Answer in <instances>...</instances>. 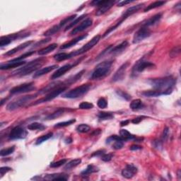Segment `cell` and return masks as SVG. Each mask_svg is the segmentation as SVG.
Instances as JSON below:
<instances>
[{
    "instance_id": "obj_1",
    "label": "cell",
    "mask_w": 181,
    "mask_h": 181,
    "mask_svg": "<svg viewBox=\"0 0 181 181\" xmlns=\"http://www.w3.org/2000/svg\"><path fill=\"white\" fill-rule=\"evenodd\" d=\"M149 83L155 90H160L162 95H169L173 91V88L175 85L176 80L170 76L164 78L150 79Z\"/></svg>"
},
{
    "instance_id": "obj_2",
    "label": "cell",
    "mask_w": 181,
    "mask_h": 181,
    "mask_svg": "<svg viewBox=\"0 0 181 181\" xmlns=\"http://www.w3.org/2000/svg\"><path fill=\"white\" fill-rule=\"evenodd\" d=\"M45 58H38L33 60L30 63H28L26 65L24 66L22 68H21L18 70L12 73L13 76H19L23 77L26 76V75L30 74L34 71H36L40 67L43 65L45 63Z\"/></svg>"
},
{
    "instance_id": "obj_3",
    "label": "cell",
    "mask_w": 181,
    "mask_h": 181,
    "mask_svg": "<svg viewBox=\"0 0 181 181\" xmlns=\"http://www.w3.org/2000/svg\"><path fill=\"white\" fill-rule=\"evenodd\" d=\"M143 6H144V4H139L135 5V6L131 7H130V8H128L125 12L123 13L122 16H121L120 18V19L119 20L118 22H116V24L114 26L110 27L106 30V31L104 33V34H103V37H105V36L109 35L110 33L113 31V30H115L116 28L119 26H120L121 24H122V23L124 21L126 20L129 16H130L131 15H132L134 14H135L136 12H137L139 9H141L142 7H143Z\"/></svg>"
},
{
    "instance_id": "obj_4",
    "label": "cell",
    "mask_w": 181,
    "mask_h": 181,
    "mask_svg": "<svg viewBox=\"0 0 181 181\" xmlns=\"http://www.w3.org/2000/svg\"><path fill=\"white\" fill-rule=\"evenodd\" d=\"M112 61H104L95 67L91 75L92 79H100L106 76L112 67Z\"/></svg>"
},
{
    "instance_id": "obj_5",
    "label": "cell",
    "mask_w": 181,
    "mask_h": 181,
    "mask_svg": "<svg viewBox=\"0 0 181 181\" xmlns=\"http://www.w3.org/2000/svg\"><path fill=\"white\" fill-rule=\"evenodd\" d=\"M37 96V94L33 95H24V96H21L20 98H18L16 100H13L12 102L9 103L7 106V109L9 111H14L16 110L19 108H21L26 104L30 100L34 99Z\"/></svg>"
},
{
    "instance_id": "obj_6",
    "label": "cell",
    "mask_w": 181,
    "mask_h": 181,
    "mask_svg": "<svg viewBox=\"0 0 181 181\" xmlns=\"http://www.w3.org/2000/svg\"><path fill=\"white\" fill-rule=\"evenodd\" d=\"M90 88V86L89 84H83L81 86L75 88V89L69 90V91L65 93V94H64L63 95V97L70 99L80 98L81 97L82 95L86 94L89 90Z\"/></svg>"
},
{
    "instance_id": "obj_7",
    "label": "cell",
    "mask_w": 181,
    "mask_h": 181,
    "mask_svg": "<svg viewBox=\"0 0 181 181\" xmlns=\"http://www.w3.org/2000/svg\"><path fill=\"white\" fill-rule=\"evenodd\" d=\"M116 1H103V0H95L90 2V5L93 7H99V9L95 12L96 16H101L106 13L113 5Z\"/></svg>"
},
{
    "instance_id": "obj_8",
    "label": "cell",
    "mask_w": 181,
    "mask_h": 181,
    "mask_svg": "<svg viewBox=\"0 0 181 181\" xmlns=\"http://www.w3.org/2000/svg\"><path fill=\"white\" fill-rule=\"evenodd\" d=\"M66 89H67V86H59V87L56 88L55 89H54V90H51V91L49 92L45 97H43V98H42V99L36 100L35 103H32V104L30 105H38V104H40V103L50 101V100H53L54 99H55V98L58 96V95H59V94H61L62 93L64 92Z\"/></svg>"
},
{
    "instance_id": "obj_9",
    "label": "cell",
    "mask_w": 181,
    "mask_h": 181,
    "mask_svg": "<svg viewBox=\"0 0 181 181\" xmlns=\"http://www.w3.org/2000/svg\"><path fill=\"white\" fill-rule=\"evenodd\" d=\"M100 40V35L95 36V37L93 38L92 39L89 41V42H88L86 44H85V45L83 46V47L79 49V50L72 52V53H73L74 57L82 55V54L86 53L87 51H89L92 48H94V46L99 42Z\"/></svg>"
},
{
    "instance_id": "obj_10",
    "label": "cell",
    "mask_w": 181,
    "mask_h": 181,
    "mask_svg": "<svg viewBox=\"0 0 181 181\" xmlns=\"http://www.w3.org/2000/svg\"><path fill=\"white\" fill-rule=\"evenodd\" d=\"M151 34V30L149 28L142 26L139 29L134 33L132 42L134 44L140 43L141 41L149 37Z\"/></svg>"
},
{
    "instance_id": "obj_11",
    "label": "cell",
    "mask_w": 181,
    "mask_h": 181,
    "mask_svg": "<svg viewBox=\"0 0 181 181\" xmlns=\"http://www.w3.org/2000/svg\"><path fill=\"white\" fill-rule=\"evenodd\" d=\"M36 89L34 86V83H26V84H21L19 86H15L10 90V93L12 94H24V93H28L33 91Z\"/></svg>"
},
{
    "instance_id": "obj_12",
    "label": "cell",
    "mask_w": 181,
    "mask_h": 181,
    "mask_svg": "<svg viewBox=\"0 0 181 181\" xmlns=\"http://www.w3.org/2000/svg\"><path fill=\"white\" fill-rule=\"evenodd\" d=\"M27 134V131L24 128L21 126H16L12 129L11 132L9 133V137L10 139H12V140H14V139H22L26 137Z\"/></svg>"
},
{
    "instance_id": "obj_13",
    "label": "cell",
    "mask_w": 181,
    "mask_h": 181,
    "mask_svg": "<svg viewBox=\"0 0 181 181\" xmlns=\"http://www.w3.org/2000/svg\"><path fill=\"white\" fill-rule=\"evenodd\" d=\"M154 67V64L150 62L144 61V59H141L140 60H139L137 63L134 64L132 69V73L133 74H136V73H140L143 71L145 70L146 69L151 68V67Z\"/></svg>"
},
{
    "instance_id": "obj_14",
    "label": "cell",
    "mask_w": 181,
    "mask_h": 181,
    "mask_svg": "<svg viewBox=\"0 0 181 181\" xmlns=\"http://www.w3.org/2000/svg\"><path fill=\"white\" fill-rule=\"evenodd\" d=\"M93 24V21L91 19H85L84 21H82L81 24H80L78 26H77L76 28H74L73 30H72L70 33V35H73L75 34H77L80 32H82L83 30H86V28H88L90 26H91Z\"/></svg>"
},
{
    "instance_id": "obj_15",
    "label": "cell",
    "mask_w": 181,
    "mask_h": 181,
    "mask_svg": "<svg viewBox=\"0 0 181 181\" xmlns=\"http://www.w3.org/2000/svg\"><path fill=\"white\" fill-rule=\"evenodd\" d=\"M128 66H129L128 63L123 64V65L118 69L117 72L115 73V74L113 75V77L112 78V81L113 82H117V81L123 80L125 76V73H126L127 69H128Z\"/></svg>"
},
{
    "instance_id": "obj_16",
    "label": "cell",
    "mask_w": 181,
    "mask_h": 181,
    "mask_svg": "<svg viewBox=\"0 0 181 181\" xmlns=\"http://www.w3.org/2000/svg\"><path fill=\"white\" fill-rule=\"evenodd\" d=\"M137 173V168L134 166L133 164H128L125 169L122 170V175L124 178L130 179Z\"/></svg>"
},
{
    "instance_id": "obj_17",
    "label": "cell",
    "mask_w": 181,
    "mask_h": 181,
    "mask_svg": "<svg viewBox=\"0 0 181 181\" xmlns=\"http://www.w3.org/2000/svg\"><path fill=\"white\" fill-rule=\"evenodd\" d=\"M74 66V64H65V65L61 67L60 68L57 69V71L55 72V73L53 74V75H52V77H51V79H56L58 78H59V77L65 74L67 72L70 70V69Z\"/></svg>"
},
{
    "instance_id": "obj_18",
    "label": "cell",
    "mask_w": 181,
    "mask_h": 181,
    "mask_svg": "<svg viewBox=\"0 0 181 181\" xmlns=\"http://www.w3.org/2000/svg\"><path fill=\"white\" fill-rule=\"evenodd\" d=\"M69 175L65 173H54V174L45 175L43 179L48 180H67Z\"/></svg>"
},
{
    "instance_id": "obj_19",
    "label": "cell",
    "mask_w": 181,
    "mask_h": 181,
    "mask_svg": "<svg viewBox=\"0 0 181 181\" xmlns=\"http://www.w3.org/2000/svg\"><path fill=\"white\" fill-rule=\"evenodd\" d=\"M26 62L25 61H21V62H11L9 61L7 62L6 64H2L1 67H0V69L2 70H7V69H12V68H16V67H19L20 66L24 65L26 64Z\"/></svg>"
},
{
    "instance_id": "obj_20",
    "label": "cell",
    "mask_w": 181,
    "mask_h": 181,
    "mask_svg": "<svg viewBox=\"0 0 181 181\" xmlns=\"http://www.w3.org/2000/svg\"><path fill=\"white\" fill-rule=\"evenodd\" d=\"M162 17V14L161 13H159V14H157L156 15H154V16H152L150 18V19H147L145 21L143 22V24H142V26H144V27H149L151 26H154L155 24H158L160 21V20H161Z\"/></svg>"
},
{
    "instance_id": "obj_21",
    "label": "cell",
    "mask_w": 181,
    "mask_h": 181,
    "mask_svg": "<svg viewBox=\"0 0 181 181\" xmlns=\"http://www.w3.org/2000/svg\"><path fill=\"white\" fill-rule=\"evenodd\" d=\"M88 36V34L86 35H80L79 37H77L76 38H74V39L72 40L69 41V42L67 43H64V45H63L60 47L61 50H65V49H68V48H70L72 47H73L76 44L78 43L79 41H81L82 40H84V38H86Z\"/></svg>"
},
{
    "instance_id": "obj_22",
    "label": "cell",
    "mask_w": 181,
    "mask_h": 181,
    "mask_svg": "<svg viewBox=\"0 0 181 181\" xmlns=\"http://www.w3.org/2000/svg\"><path fill=\"white\" fill-rule=\"evenodd\" d=\"M33 43V40H30V41H27V42H25L24 43L21 44L19 46H17V47L13 48L12 50H9L7 52V53L4 54V55H14L15 53H16L17 52L21 51L22 50H24V49L26 48L28 46L31 45V44Z\"/></svg>"
},
{
    "instance_id": "obj_23",
    "label": "cell",
    "mask_w": 181,
    "mask_h": 181,
    "mask_svg": "<svg viewBox=\"0 0 181 181\" xmlns=\"http://www.w3.org/2000/svg\"><path fill=\"white\" fill-rule=\"evenodd\" d=\"M58 67V65H57V64L44 67V68L40 69H39V70H38L37 72H35L34 75H33V78H38V77H39L43 76V75L48 74V73H49V72H50L53 70H54V69H57Z\"/></svg>"
},
{
    "instance_id": "obj_24",
    "label": "cell",
    "mask_w": 181,
    "mask_h": 181,
    "mask_svg": "<svg viewBox=\"0 0 181 181\" xmlns=\"http://www.w3.org/2000/svg\"><path fill=\"white\" fill-rule=\"evenodd\" d=\"M129 43L127 40L123 41L121 43L120 45H118L115 47L113 48L112 50H110V53L113 54V55H118V54L122 53L123 51L125 50V49L128 47Z\"/></svg>"
},
{
    "instance_id": "obj_25",
    "label": "cell",
    "mask_w": 181,
    "mask_h": 181,
    "mask_svg": "<svg viewBox=\"0 0 181 181\" xmlns=\"http://www.w3.org/2000/svg\"><path fill=\"white\" fill-rule=\"evenodd\" d=\"M57 48H58V44L53 43L51 45L47 46V47L41 49V50L38 51V53L39 55H45L47 54L51 53V52H53V50H55Z\"/></svg>"
},
{
    "instance_id": "obj_26",
    "label": "cell",
    "mask_w": 181,
    "mask_h": 181,
    "mask_svg": "<svg viewBox=\"0 0 181 181\" xmlns=\"http://www.w3.org/2000/svg\"><path fill=\"white\" fill-rule=\"evenodd\" d=\"M65 110H66L65 108H59V109L55 111L54 113L48 115L47 117L45 118V120H55V119L60 117L61 115H63L64 112H65Z\"/></svg>"
},
{
    "instance_id": "obj_27",
    "label": "cell",
    "mask_w": 181,
    "mask_h": 181,
    "mask_svg": "<svg viewBox=\"0 0 181 181\" xmlns=\"http://www.w3.org/2000/svg\"><path fill=\"white\" fill-rule=\"evenodd\" d=\"M73 53L72 52L70 53H58L54 56V59L55 60L60 62V61H64L66 60V59H69L72 58H73Z\"/></svg>"
},
{
    "instance_id": "obj_28",
    "label": "cell",
    "mask_w": 181,
    "mask_h": 181,
    "mask_svg": "<svg viewBox=\"0 0 181 181\" xmlns=\"http://www.w3.org/2000/svg\"><path fill=\"white\" fill-rule=\"evenodd\" d=\"M120 136L123 139L124 141H128V140H136L137 137L133 134H132L130 132H129L128 130H121L120 131Z\"/></svg>"
},
{
    "instance_id": "obj_29",
    "label": "cell",
    "mask_w": 181,
    "mask_h": 181,
    "mask_svg": "<svg viewBox=\"0 0 181 181\" xmlns=\"http://www.w3.org/2000/svg\"><path fill=\"white\" fill-rule=\"evenodd\" d=\"M99 170V168L95 166L94 165H89L87 166V168L85 169L84 171L81 172V175L83 176H88V175L91 174V173H94L95 172H98Z\"/></svg>"
},
{
    "instance_id": "obj_30",
    "label": "cell",
    "mask_w": 181,
    "mask_h": 181,
    "mask_svg": "<svg viewBox=\"0 0 181 181\" xmlns=\"http://www.w3.org/2000/svg\"><path fill=\"white\" fill-rule=\"evenodd\" d=\"M130 107L132 110H137L142 109L144 107V104L140 99H135L132 100L130 104Z\"/></svg>"
},
{
    "instance_id": "obj_31",
    "label": "cell",
    "mask_w": 181,
    "mask_h": 181,
    "mask_svg": "<svg viewBox=\"0 0 181 181\" xmlns=\"http://www.w3.org/2000/svg\"><path fill=\"white\" fill-rule=\"evenodd\" d=\"M142 94L145 97H157L162 95V93L160 91V90L154 89V90H144V91L142 93Z\"/></svg>"
},
{
    "instance_id": "obj_32",
    "label": "cell",
    "mask_w": 181,
    "mask_h": 181,
    "mask_svg": "<svg viewBox=\"0 0 181 181\" xmlns=\"http://www.w3.org/2000/svg\"><path fill=\"white\" fill-rule=\"evenodd\" d=\"M165 4V2L164 1H157V2H154L153 3L150 4L149 6H147L145 9H144V12H149L150 10L151 9H156L158 8V7H160L163 6V5Z\"/></svg>"
},
{
    "instance_id": "obj_33",
    "label": "cell",
    "mask_w": 181,
    "mask_h": 181,
    "mask_svg": "<svg viewBox=\"0 0 181 181\" xmlns=\"http://www.w3.org/2000/svg\"><path fill=\"white\" fill-rule=\"evenodd\" d=\"M81 163V159H74V160H72L69 162H68V164H67L65 167H64V170H70L72 169H73V168L76 167L79 164H80Z\"/></svg>"
},
{
    "instance_id": "obj_34",
    "label": "cell",
    "mask_w": 181,
    "mask_h": 181,
    "mask_svg": "<svg viewBox=\"0 0 181 181\" xmlns=\"http://www.w3.org/2000/svg\"><path fill=\"white\" fill-rule=\"evenodd\" d=\"M61 27L59 26V25H55L53 26L52 28H50V29H48L47 31H45V33H43V35L45 36H51L53 35H55V33H57L58 32H59V30L61 29Z\"/></svg>"
},
{
    "instance_id": "obj_35",
    "label": "cell",
    "mask_w": 181,
    "mask_h": 181,
    "mask_svg": "<svg viewBox=\"0 0 181 181\" xmlns=\"http://www.w3.org/2000/svg\"><path fill=\"white\" fill-rule=\"evenodd\" d=\"M46 128L45 126H44L43 124L38 123H33L28 125V129L30 130H43Z\"/></svg>"
},
{
    "instance_id": "obj_36",
    "label": "cell",
    "mask_w": 181,
    "mask_h": 181,
    "mask_svg": "<svg viewBox=\"0 0 181 181\" xmlns=\"http://www.w3.org/2000/svg\"><path fill=\"white\" fill-rule=\"evenodd\" d=\"M13 40V38H12L11 35L8 36H2L0 39V47H4V46L8 45L9 44L12 43Z\"/></svg>"
},
{
    "instance_id": "obj_37",
    "label": "cell",
    "mask_w": 181,
    "mask_h": 181,
    "mask_svg": "<svg viewBox=\"0 0 181 181\" xmlns=\"http://www.w3.org/2000/svg\"><path fill=\"white\" fill-rule=\"evenodd\" d=\"M53 132H49L48 134H45V135H43V136L40 137L38 138L37 140H36L35 144H36V145H39V144L43 143L44 142L47 141V140H48L49 139H50L52 137H53Z\"/></svg>"
},
{
    "instance_id": "obj_38",
    "label": "cell",
    "mask_w": 181,
    "mask_h": 181,
    "mask_svg": "<svg viewBox=\"0 0 181 181\" xmlns=\"http://www.w3.org/2000/svg\"><path fill=\"white\" fill-rule=\"evenodd\" d=\"M77 17V15L74 14V15H72L70 16H67L66 17L65 19H64L63 20H62L60 23H59V26L61 28H63V26H64L66 24H70L72 21H73L75 19V18Z\"/></svg>"
},
{
    "instance_id": "obj_39",
    "label": "cell",
    "mask_w": 181,
    "mask_h": 181,
    "mask_svg": "<svg viewBox=\"0 0 181 181\" xmlns=\"http://www.w3.org/2000/svg\"><path fill=\"white\" fill-rule=\"evenodd\" d=\"M87 16V14H83V15H81V16H80L79 17H78L77 18V19H75V20H74L73 21H72L70 24H69L68 26H67L66 27V28H65V31H67V30H69V29H70L71 28H72V27H74L75 25H77V24H78V23H79L80 21H81V20H83L84 19L85 17H86Z\"/></svg>"
},
{
    "instance_id": "obj_40",
    "label": "cell",
    "mask_w": 181,
    "mask_h": 181,
    "mask_svg": "<svg viewBox=\"0 0 181 181\" xmlns=\"http://www.w3.org/2000/svg\"><path fill=\"white\" fill-rule=\"evenodd\" d=\"M98 117L101 120H107L112 119L113 118V115L111 113L100 112L99 114L98 115Z\"/></svg>"
},
{
    "instance_id": "obj_41",
    "label": "cell",
    "mask_w": 181,
    "mask_h": 181,
    "mask_svg": "<svg viewBox=\"0 0 181 181\" xmlns=\"http://www.w3.org/2000/svg\"><path fill=\"white\" fill-rule=\"evenodd\" d=\"M14 151H15V146H12L9 147V148L2 149L1 151H0V155H1L2 156H8V155L13 154L14 152Z\"/></svg>"
},
{
    "instance_id": "obj_42",
    "label": "cell",
    "mask_w": 181,
    "mask_h": 181,
    "mask_svg": "<svg viewBox=\"0 0 181 181\" xmlns=\"http://www.w3.org/2000/svg\"><path fill=\"white\" fill-rule=\"evenodd\" d=\"M90 130V127L86 125V124H81L77 126V131L79 133H86L88 132H89Z\"/></svg>"
},
{
    "instance_id": "obj_43",
    "label": "cell",
    "mask_w": 181,
    "mask_h": 181,
    "mask_svg": "<svg viewBox=\"0 0 181 181\" xmlns=\"http://www.w3.org/2000/svg\"><path fill=\"white\" fill-rule=\"evenodd\" d=\"M76 122V120L75 119H72V120H69L68 121H65V122H62L59 123L58 124L54 126L55 128H64V127H67L69 125H71L72 124Z\"/></svg>"
},
{
    "instance_id": "obj_44",
    "label": "cell",
    "mask_w": 181,
    "mask_h": 181,
    "mask_svg": "<svg viewBox=\"0 0 181 181\" xmlns=\"http://www.w3.org/2000/svg\"><path fill=\"white\" fill-rule=\"evenodd\" d=\"M34 53H35V51H30V52H28V53H24V55L18 57V58H16L13 59H12V60H10V61H11V62H21V61H23V59H25V58H26L27 57L30 56V55H33V54H34Z\"/></svg>"
},
{
    "instance_id": "obj_45",
    "label": "cell",
    "mask_w": 181,
    "mask_h": 181,
    "mask_svg": "<svg viewBox=\"0 0 181 181\" xmlns=\"http://www.w3.org/2000/svg\"><path fill=\"white\" fill-rule=\"evenodd\" d=\"M116 93H117V94L119 96H120L121 98H123V99H125L126 100H130V99H132V96L130 94H128V93L123 91L122 90H116Z\"/></svg>"
},
{
    "instance_id": "obj_46",
    "label": "cell",
    "mask_w": 181,
    "mask_h": 181,
    "mask_svg": "<svg viewBox=\"0 0 181 181\" xmlns=\"http://www.w3.org/2000/svg\"><path fill=\"white\" fill-rule=\"evenodd\" d=\"M79 108L83 110H89L94 108V104L89 102H82L79 104Z\"/></svg>"
},
{
    "instance_id": "obj_47",
    "label": "cell",
    "mask_w": 181,
    "mask_h": 181,
    "mask_svg": "<svg viewBox=\"0 0 181 181\" xmlns=\"http://www.w3.org/2000/svg\"><path fill=\"white\" fill-rule=\"evenodd\" d=\"M67 161V159H61L59 160L58 161H56V162H53V163H51L50 165V167L51 168H58V167H60L62 165L65 164Z\"/></svg>"
},
{
    "instance_id": "obj_48",
    "label": "cell",
    "mask_w": 181,
    "mask_h": 181,
    "mask_svg": "<svg viewBox=\"0 0 181 181\" xmlns=\"http://www.w3.org/2000/svg\"><path fill=\"white\" fill-rule=\"evenodd\" d=\"M180 53V46L178 45L176 47L173 48L171 50L170 52V56L171 58H175V57H177L179 55Z\"/></svg>"
},
{
    "instance_id": "obj_49",
    "label": "cell",
    "mask_w": 181,
    "mask_h": 181,
    "mask_svg": "<svg viewBox=\"0 0 181 181\" xmlns=\"http://www.w3.org/2000/svg\"><path fill=\"white\" fill-rule=\"evenodd\" d=\"M97 105L100 108L103 109V108H105L108 106V102L104 98H100L97 102Z\"/></svg>"
},
{
    "instance_id": "obj_50",
    "label": "cell",
    "mask_w": 181,
    "mask_h": 181,
    "mask_svg": "<svg viewBox=\"0 0 181 181\" xmlns=\"http://www.w3.org/2000/svg\"><path fill=\"white\" fill-rule=\"evenodd\" d=\"M123 146H124L123 141L117 140V141H115L114 143H113V148L115 150H119V149H122Z\"/></svg>"
},
{
    "instance_id": "obj_51",
    "label": "cell",
    "mask_w": 181,
    "mask_h": 181,
    "mask_svg": "<svg viewBox=\"0 0 181 181\" xmlns=\"http://www.w3.org/2000/svg\"><path fill=\"white\" fill-rule=\"evenodd\" d=\"M114 155L113 154H103L101 156H100V159H101L102 161H105V162H108L110 161L111 159H113V157Z\"/></svg>"
},
{
    "instance_id": "obj_52",
    "label": "cell",
    "mask_w": 181,
    "mask_h": 181,
    "mask_svg": "<svg viewBox=\"0 0 181 181\" xmlns=\"http://www.w3.org/2000/svg\"><path fill=\"white\" fill-rule=\"evenodd\" d=\"M169 128H165L164 130V132H163L162 134V141L163 142H165L169 138Z\"/></svg>"
},
{
    "instance_id": "obj_53",
    "label": "cell",
    "mask_w": 181,
    "mask_h": 181,
    "mask_svg": "<svg viewBox=\"0 0 181 181\" xmlns=\"http://www.w3.org/2000/svg\"><path fill=\"white\" fill-rule=\"evenodd\" d=\"M105 151L104 149H102V150H99V151H95L94 152L91 154V157H100L102 156V155L103 154H105Z\"/></svg>"
},
{
    "instance_id": "obj_54",
    "label": "cell",
    "mask_w": 181,
    "mask_h": 181,
    "mask_svg": "<svg viewBox=\"0 0 181 181\" xmlns=\"http://www.w3.org/2000/svg\"><path fill=\"white\" fill-rule=\"evenodd\" d=\"M12 169L11 168L9 167H7V166H5V167H2L1 169H0V173H1V177L3 176V175L5 174V173H8L10 170H12Z\"/></svg>"
},
{
    "instance_id": "obj_55",
    "label": "cell",
    "mask_w": 181,
    "mask_h": 181,
    "mask_svg": "<svg viewBox=\"0 0 181 181\" xmlns=\"http://www.w3.org/2000/svg\"><path fill=\"white\" fill-rule=\"evenodd\" d=\"M146 117H145V116H139V117L137 118H134L132 120V123H134V124H139V123L141 122V121H142L144 120V118H146Z\"/></svg>"
},
{
    "instance_id": "obj_56",
    "label": "cell",
    "mask_w": 181,
    "mask_h": 181,
    "mask_svg": "<svg viewBox=\"0 0 181 181\" xmlns=\"http://www.w3.org/2000/svg\"><path fill=\"white\" fill-rule=\"evenodd\" d=\"M153 146L154 148H156L157 149H161L162 147V143L161 141H159V140H156V141H154L153 142Z\"/></svg>"
},
{
    "instance_id": "obj_57",
    "label": "cell",
    "mask_w": 181,
    "mask_h": 181,
    "mask_svg": "<svg viewBox=\"0 0 181 181\" xmlns=\"http://www.w3.org/2000/svg\"><path fill=\"white\" fill-rule=\"evenodd\" d=\"M50 40V38H48V39H46V40H42L40 41V42H38V43H36L34 47H38V46H40V45H42L43 43H46L49 42Z\"/></svg>"
},
{
    "instance_id": "obj_58",
    "label": "cell",
    "mask_w": 181,
    "mask_h": 181,
    "mask_svg": "<svg viewBox=\"0 0 181 181\" xmlns=\"http://www.w3.org/2000/svg\"><path fill=\"white\" fill-rule=\"evenodd\" d=\"M142 149V147L141 146H138V145H132L130 147V149L132 150V151H137V150H140Z\"/></svg>"
},
{
    "instance_id": "obj_59",
    "label": "cell",
    "mask_w": 181,
    "mask_h": 181,
    "mask_svg": "<svg viewBox=\"0 0 181 181\" xmlns=\"http://www.w3.org/2000/svg\"><path fill=\"white\" fill-rule=\"evenodd\" d=\"M133 1H122V2H119L118 4V7H123V6H125V5L130 4Z\"/></svg>"
},
{
    "instance_id": "obj_60",
    "label": "cell",
    "mask_w": 181,
    "mask_h": 181,
    "mask_svg": "<svg viewBox=\"0 0 181 181\" xmlns=\"http://www.w3.org/2000/svg\"><path fill=\"white\" fill-rule=\"evenodd\" d=\"M129 123H130V120H125V121H122V122L120 123V125L122 127L123 126H126V125H128Z\"/></svg>"
}]
</instances>
